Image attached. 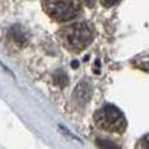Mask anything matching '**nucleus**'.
<instances>
[{
    "label": "nucleus",
    "mask_w": 149,
    "mask_h": 149,
    "mask_svg": "<svg viewBox=\"0 0 149 149\" xmlns=\"http://www.w3.org/2000/svg\"><path fill=\"white\" fill-rule=\"evenodd\" d=\"M54 80H55V82H56L58 85H65V84H67V82H68L67 76H65L64 72H62V71H59V72H56V73H55Z\"/></svg>",
    "instance_id": "6"
},
{
    "label": "nucleus",
    "mask_w": 149,
    "mask_h": 149,
    "mask_svg": "<svg viewBox=\"0 0 149 149\" xmlns=\"http://www.w3.org/2000/svg\"><path fill=\"white\" fill-rule=\"evenodd\" d=\"M139 149H149V134L139 141Z\"/></svg>",
    "instance_id": "7"
},
{
    "label": "nucleus",
    "mask_w": 149,
    "mask_h": 149,
    "mask_svg": "<svg viewBox=\"0 0 149 149\" xmlns=\"http://www.w3.org/2000/svg\"><path fill=\"white\" fill-rule=\"evenodd\" d=\"M45 12L55 21H70L77 17L81 9L79 1H43Z\"/></svg>",
    "instance_id": "3"
},
{
    "label": "nucleus",
    "mask_w": 149,
    "mask_h": 149,
    "mask_svg": "<svg viewBox=\"0 0 149 149\" xmlns=\"http://www.w3.org/2000/svg\"><path fill=\"white\" fill-rule=\"evenodd\" d=\"M97 145L101 149H119L114 143L109 141V140H97Z\"/></svg>",
    "instance_id": "5"
},
{
    "label": "nucleus",
    "mask_w": 149,
    "mask_h": 149,
    "mask_svg": "<svg viewBox=\"0 0 149 149\" xmlns=\"http://www.w3.org/2000/svg\"><path fill=\"white\" fill-rule=\"evenodd\" d=\"M94 122L98 128L109 132H123L126 130V118L118 107L105 105L95 113Z\"/></svg>",
    "instance_id": "2"
},
{
    "label": "nucleus",
    "mask_w": 149,
    "mask_h": 149,
    "mask_svg": "<svg viewBox=\"0 0 149 149\" xmlns=\"http://www.w3.org/2000/svg\"><path fill=\"white\" fill-rule=\"evenodd\" d=\"M10 36H12V38H13V41H16V42H21V43H24V42L26 41V38H25V34H24V31L21 30L18 26H15V28H12L10 29Z\"/></svg>",
    "instance_id": "4"
},
{
    "label": "nucleus",
    "mask_w": 149,
    "mask_h": 149,
    "mask_svg": "<svg viewBox=\"0 0 149 149\" xmlns=\"http://www.w3.org/2000/svg\"><path fill=\"white\" fill-rule=\"evenodd\" d=\"M60 43L72 52H80L89 46L93 38V31L90 26L85 22H74L64 26L58 33Z\"/></svg>",
    "instance_id": "1"
}]
</instances>
